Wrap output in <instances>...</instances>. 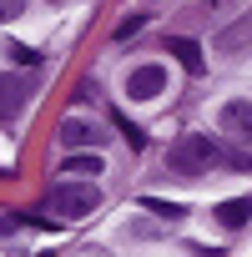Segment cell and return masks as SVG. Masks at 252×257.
<instances>
[{
	"instance_id": "cell-1",
	"label": "cell",
	"mask_w": 252,
	"mask_h": 257,
	"mask_svg": "<svg viewBox=\"0 0 252 257\" xmlns=\"http://www.w3.org/2000/svg\"><path fill=\"white\" fill-rule=\"evenodd\" d=\"M217 162H222V152H217L212 137H182V142H172V152H167V172H172V177H202V172H212Z\"/></svg>"
},
{
	"instance_id": "cell-2",
	"label": "cell",
	"mask_w": 252,
	"mask_h": 257,
	"mask_svg": "<svg viewBox=\"0 0 252 257\" xmlns=\"http://www.w3.org/2000/svg\"><path fill=\"white\" fill-rule=\"evenodd\" d=\"M96 202H101V192L91 187V182H61V187H51V217H61V222H76V217H91L96 212Z\"/></svg>"
},
{
	"instance_id": "cell-3",
	"label": "cell",
	"mask_w": 252,
	"mask_h": 257,
	"mask_svg": "<svg viewBox=\"0 0 252 257\" xmlns=\"http://www.w3.org/2000/svg\"><path fill=\"white\" fill-rule=\"evenodd\" d=\"M162 91H167V66L162 61H147V66L126 71V96L132 101H157Z\"/></svg>"
},
{
	"instance_id": "cell-4",
	"label": "cell",
	"mask_w": 252,
	"mask_h": 257,
	"mask_svg": "<svg viewBox=\"0 0 252 257\" xmlns=\"http://www.w3.org/2000/svg\"><path fill=\"white\" fill-rule=\"evenodd\" d=\"M217 121H222V132H227V137L252 142V96H232V101H222Z\"/></svg>"
},
{
	"instance_id": "cell-5",
	"label": "cell",
	"mask_w": 252,
	"mask_h": 257,
	"mask_svg": "<svg viewBox=\"0 0 252 257\" xmlns=\"http://www.w3.org/2000/svg\"><path fill=\"white\" fill-rule=\"evenodd\" d=\"M247 46H252V16H242V21H232V26H222L212 36V51L217 56H242Z\"/></svg>"
},
{
	"instance_id": "cell-6",
	"label": "cell",
	"mask_w": 252,
	"mask_h": 257,
	"mask_svg": "<svg viewBox=\"0 0 252 257\" xmlns=\"http://www.w3.org/2000/svg\"><path fill=\"white\" fill-rule=\"evenodd\" d=\"M167 51L182 61V71H187V76H202V71H207V61H202V46H197V41H187V36H172V41H167Z\"/></svg>"
},
{
	"instance_id": "cell-7",
	"label": "cell",
	"mask_w": 252,
	"mask_h": 257,
	"mask_svg": "<svg viewBox=\"0 0 252 257\" xmlns=\"http://www.w3.org/2000/svg\"><path fill=\"white\" fill-rule=\"evenodd\" d=\"M61 142H66V147H91V152H96L101 132H96V121H76V116H71V121H61Z\"/></svg>"
},
{
	"instance_id": "cell-8",
	"label": "cell",
	"mask_w": 252,
	"mask_h": 257,
	"mask_svg": "<svg viewBox=\"0 0 252 257\" xmlns=\"http://www.w3.org/2000/svg\"><path fill=\"white\" fill-rule=\"evenodd\" d=\"M212 217H217L227 232H237V227L252 217V197H232V202H217V212H212Z\"/></svg>"
},
{
	"instance_id": "cell-9",
	"label": "cell",
	"mask_w": 252,
	"mask_h": 257,
	"mask_svg": "<svg viewBox=\"0 0 252 257\" xmlns=\"http://www.w3.org/2000/svg\"><path fill=\"white\" fill-rule=\"evenodd\" d=\"M61 172H71V177H101L106 162H101V152H81V157H66Z\"/></svg>"
},
{
	"instance_id": "cell-10",
	"label": "cell",
	"mask_w": 252,
	"mask_h": 257,
	"mask_svg": "<svg viewBox=\"0 0 252 257\" xmlns=\"http://www.w3.org/2000/svg\"><path fill=\"white\" fill-rule=\"evenodd\" d=\"M116 126H121V137L132 142V152H142V147H147V132H142V126H137L132 116H126V111H116Z\"/></svg>"
},
{
	"instance_id": "cell-11",
	"label": "cell",
	"mask_w": 252,
	"mask_h": 257,
	"mask_svg": "<svg viewBox=\"0 0 252 257\" xmlns=\"http://www.w3.org/2000/svg\"><path fill=\"white\" fill-rule=\"evenodd\" d=\"M26 16V0H0V26L6 21H21Z\"/></svg>"
},
{
	"instance_id": "cell-12",
	"label": "cell",
	"mask_w": 252,
	"mask_h": 257,
	"mask_svg": "<svg viewBox=\"0 0 252 257\" xmlns=\"http://www.w3.org/2000/svg\"><path fill=\"white\" fill-rule=\"evenodd\" d=\"M6 56H11L16 66H36V61H41V56H36L31 46H6Z\"/></svg>"
},
{
	"instance_id": "cell-13",
	"label": "cell",
	"mask_w": 252,
	"mask_h": 257,
	"mask_svg": "<svg viewBox=\"0 0 252 257\" xmlns=\"http://www.w3.org/2000/svg\"><path fill=\"white\" fill-rule=\"evenodd\" d=\"M21 232V212H0V242Z\"/></svg>"
},
{
	"instance_id": "cell-14",
	"label": "cell",
	"mask_w": 252,
	"mask_h": 257,
	"mask_svg": "<svg viewBox=\"0 0 252 257\" xmlns=\"http://www.w3.org/2000/svg\"><path fill=\"white\" fill-rule=\"evenodd\" d=\"M142 26H147V16H132V21H121V26H116V41H126V36H137Z\"/></svg>"
},
{
	"instance_id": "cell-15",
	"label": "cell",
	"mask_w": 252,
	"mask_h": 257,
	"mask_svg": "<svg viewBox=\"0 0 252 257\" xmlns=\"http://www.w3.org/2000/svg\"><path fill=\"white\" fill-rule=\"evenodd\" d=\"M147 207L162 212V217H182V207H177V202H162V197H147Z\"/></svg>"
},
{
	"instance_id": "cell-16",
	"label": "cell",
	"mask_w": 252,
	"mask_h": 257,
	"mask_svg": "<svg viewBox=\"0 0 252 257\" xmlns=\"http://www.w3.org/2000/svg\"><path fill=\"white\" fill-rule=\"evenodd\" d=\"M11 106H16V91H11V86H0V116H6Z\"/></svg>"
}]
</instances>
